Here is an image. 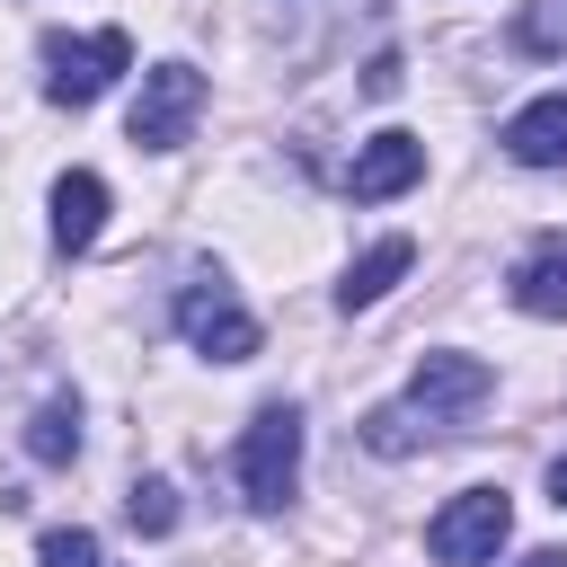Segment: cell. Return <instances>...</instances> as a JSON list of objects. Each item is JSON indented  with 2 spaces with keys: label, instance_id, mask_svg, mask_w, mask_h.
<instances>
[{
  "label": "cell",
  "instance_id": "obj_1",
  "mask_svg": "<svg viewBox=\"0 0 567 567\" xmlns=\"http://www.w3.org/2000/svg\"><path fill=\"white\" fill-rule=\"evenodd\" d=\"M487 390H496V372H487L478 354H425V363H416V381L363 416V443H372L381 461L434 452V443H452V434H461V416H478V408H487Z\"/></svg>",
  "mask_w": 567,
  "mask_h": 567
},
{
  "label": "cell",
  "instance_id": "obj_7",
  "mask_svg": "<svg viewBox=\"0 0 567 567\" xmlns=\"http://www.w3.org/2000/svg\"><path fill=\"white\" fill-rule=\"evenodd\" d=\"M425 177V142L416 133H372L354 159H346V195L354 204H390V195H408Z\"/></svg>",
  "mask_w": 567,
  "mask_h": 567
},
{
  "label": "cell",
  "instance_id": "obj_12",
  "mask_svg": "<svg viewBox=\"0 0 567 567\" xmlns=\"http://www.w3.org/2000/svg\"><path fill=\"white\" fill-rule=\"evenodd\" d=\"M27 452H35V461H71V452H80V399H71V390H53V399L27 416Z\"/></svg>",
  "mask_w": 567,
  "mask_h": 567
},
{
  "label": "cell",
  "instance_id": "obj_15",
  "mask_svg": "<svg viewBox=\"0 0 567 567\" xmlns=\"http://www.w3.org/2000/svg\"><path fill=\"white\" fill-rule=\"evenodd\" d=\"M35 567H106V549H97V532L71 523V532H44L35 540Z\"/></svg>",
  "mask_w": 567,
  "mask_h": 567
},
{
  "label": "cell",
  "instance_id": "obj_6",
  "mask_svg": "<svg viewBox=\"0 0 567 567\" xmlns=\"http://www.w3.org/2000/svg\"><path fill=\"white\" fill-rule=\"evenodd\" d=\"M505 532H514V505H505V487H461L434 523H425V549L443 558V567H487L496 549H505Z\"/></svg>",
  "mask_w": 567,
  "mask_h": 567
},
{
  "label": "cell",
  "instance_id": "obj_11",
  "mask_svg": "<svg viewBox=\"0 0 567 567\" xmlns=\"http://www.w3.org/2000/svg\"><path fill=\"white\" fill-rule=\"evenodd\" d=\"M514 310H532V319H567V239H540V248L514 266Z\"/></svg>",
  "mask_w": 567,
  "mask_h": 567
},
{
  "label": "cell",
  "instance_id": "obj_14",
  "mask_svg": "<svg viewBox=\"0 0 567 567\" xmlns=\"http://www.w3.org/2000/svg\"><path fill=\"white\" fill-rule=\"evenodd\" d=\"M514 44H523V53H567V0H532V9L514 18Z\"/></svg>",
  "mask_w": 567,
  "mask_h": 567
},
{
  "label": "cell",
  "instance_id": "obj_10",
  "mask_svg": "<svg viewBox=\"0 0 567 567\" xmlns=\"http://www.w3.org/2000/svg\"><path fill=\"white\" fill-rule=\"evenodd\" d=\"M408 266H416V239H372V248L346 266V284H337V310H372V301H381V292H390Z\"/></svg>",
  "mask_w": 567,
  "mask_h": 567
},
{
  "label": "cell",
  "instance_id": "obj_9",
  "mask_svg": "<svg viewBox=\"0 0 567 567\" xmlns=\"http://www.w3.org/2000/svg\"><path fill=\"white\" fill-rule=\"evenodd\" d=\"M97 230H106V177H89V168L53 177V248L80 257V248H97Z\"/></svg>",
  "mask_w": 567,
  "mask_h": 567
},
{
  "label": "cell",
  "instance_id": "obj_17",
  "mask_svg": "<svg viewBox=\"0 0 567 567\" xmlns=\"http://www.w3.org/2000/svg\"><path fill=\"white\" fill-rule=\"evenodd\" d=\"M514 567H567V549H532V558H514Z\"/></svg>",
  "mask_w": 567,
  "mask_h": 567
},
{
  "label": "cell",
  "instance_id": "obj_3",
  "mask_svg": "<svg viewBox=\"0 0 567 567\" xmlns=\"http://www.w3.org/2000/svg\"><path fill=\"white\" fill-rule=\"evenodd\" d=\"M133 62L124 27H97V35H44V97L53 106H97L115 89V71Z\"/></svg>",
  "mask_w": 567,
  "mask_h": 567
},
{
  "label": "cell",
  "instance_id": "obj_16",
  "mask_svg": "<svg viewBox=\"0 0 567 567\" xmlns=\"http://www.w3.org/2000/svg\"><path fill=\"white\" fill-rule=\"evenodd\" d=\"M549 505H558V514H567V452H558V461H549Z\"/></svg>",
  "mask_w": 567,
  "mask_h": 567
},
{
  "label": "cell",
  "instance_id": "obj_4",
  "mask_svg": "<svg viewBox=\"0 0 567 567\" xmlns=\"http://www.w3.org/2000/svg\"><path fill=\"white\" fill-rule=\"evenodd\" d=\"M195 115H204V71L195 62H159V71H142V97H133L124 133H133V151H177L195 133Z\"/></svg>",
  "mask_w": 567,
  "mask_h": 567
},
{
  "label": "cell",
  "instance_id": "obj_13",
  "mask_svg": "<svg viewBox=\"0 0 567 567\" xmlns=\"http://www.w3.org/2000/svg\"><path fill=\"white\" fill-rule=\"evenodd\" d=\"M124 523L151 532V540L177 532V487H168V478H133V487H124Z\"/></svg>",
  "mask_w": 567,
  "mask_h": 567
},
{
  "label": "cell",
  "instance_id": "obj_5",
  "mask_svg": "<svg viewBox=\"0 0 567 567\" xmlns=\"http://www.w3.org/2000/svg\"><path fill=\"white\" fill-rule=\"evenodd\" d=\"M177 337H186L195 354H213V363H248V354H257V319L239 310V292H230L221 275L177 284Z\"/></svg>",
  "mask_w": 567,
  "mask_h": 567
},
{
  "label": "cell",
  "instance_id": "obj_8",
  "mask_svg": "<svg viewBox=\"0 0 567 567\" xmlns=\"http://www.w3.org/2000/svg\"><path fill=\"white\" fill-rule=\"evenodd\" d=\"M505 151H514L523 168H567V89L514 106V115H505Z\"/></svg>",
  "mask_w": 567,
  "mask_h": 567
},
{
  "label": "cell",
  "instance_id": "obj_2",
  "mask_svg": "<svg viewBox=\"0 0 567 567\" xmlns=\"http://www.w3.org/2000/svg\"><path fill=\"white\" fill-rule=\"evenodd\" d=\"M292 487H301V408H257L239 434V496L275 514Z\"/></svg>",
  "mask_w": 567,
  "mask_h": 567
}]
</instances>
